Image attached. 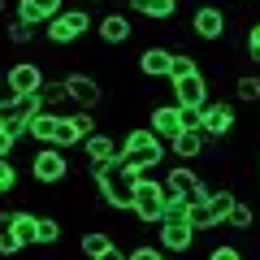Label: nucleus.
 Returning a JSON list of instances; mask_svg holds the SVG:
<instances>
[{"label": "nucleus", "instance_id": "nucleus-27", "mask_svg": "<svg viewBox=\"0 0 260 260\" xmlns=\"http://www.w3.org/2000/svg\"><path fill=\"white\" fill-rule=\"evenodd\" d=\"M234 100L239 104H260V74H239L234 78Z\"/></svg>", "mask_w": 260, "mask_h": 260}, {"label": "nucleus", "instance_id": "nucleus-10", "mask_svg": "<svg viewBox=\"0 0 260 260\" xmlns=\"http://www.w3.org/2000/svg\"><path fill=\"white\" fill-rule=\"evenodd\" d=\"M174 95H178L174 104H182V109H204V104L213 100V87H208V78L195 70V74L174 78Z\"/></svg>", "mask_w": 260, "mask_h": 260}, {"label": "nucleus", "instance_id": "nucleus-17", "mask_svg": "<svg viewBox=\"0 0 260 260\" xmlns=\"http://www.w3.org/2000/svg\"><path fill=\"white\" fill-rule=\"evenodd\" d=\"M61 9H65V0H18V22H26V26H48Z\"/></svg>", "mask_w": 260, "mask_h": 260}, {"label": "nucleus", "instance_id": "nucleus-31", "mask_svg": "<svg viewBox=\"0 0 260 260\" xmlns=\"http://www.w3.org/2000/svg\"><path fill=\"white\" fill-rule=\"evenodd\" d=\"M160 221H191V204L169 195V200H165V217H160Z\"/></svg>", "mask_w": 260, "mask_h": 260}, {"label": "nucleus", "instance_id": "nucleus-28", "mask_svg": "<svg viewBox=\"0 0 260 260\" xmlns=\"http://www.w3.org/2000/svg\"><path fill=\"white\" fill-rule=\"evenodd\" d=\"M56 243H61V221H56V217H39L35 247H56Z\"/></svg>", "mask_w": 260, "mask_h": 260}, {"label": "nucleus", "instance_id": "nucleus-8", "mask_svg": "<svg viewBox=\"0 0 260 260\" xmlns=\"http://www.w3.org/2000/svg\"><path fill=\"white\" fill-rule=\"evenodd\" d=\"M225 26H230V18H225L221 5H195V13H191V35L195 39H204V44H221Z\"/></svg>", "mask_w": 260, "mask_h": 260}, {"label": "nucleus", "instance_id": "nucleus-3", "mask_svg": "<svg viewBox=\"0 0 260 260\" xmlns=\"http://www.w3.org/2000/svg\"><path fill=\"white\" fill-rule=\"evenodd\" d=\"M121 152H126L135 165L156 169L160 160H165V139H160V135H152L148 126H130V130H126V139H121Z\"/></svg>", "mask_w": 260, "mask_h": 260}, {"label": "nucleus", "instance_id": "nucleus-18", "mask_svg": "<svg viewBox=\"0 0 260 260\" xmlns=\"http://www.w3.org/2000/svg\"><path fill=\"white\" fill-rule=\"evenodd\" d=\"M56 126H61V113H56V109H44L39 117L26 121V139H35L39 148H48V143L56 148Z\"/></svg>", "mask_w": 260, "mask_h": 260}, {"label": "nucleus", "instance_id": "nucleus-9", "mask_svg": "<svg viewBox=\"0 0 260 260\" xmlns=\"http://www.w3.org/2000/svg\"><path fill=\"white\" fill-rule=\"evenodd\" d=\"M44 65L39 61H13L9 70H5V91H13V95H35V91H44Z\"/></svg>", "mask_w": 260, "mask_h": 260}, {"label": "nucleus", "instance_id": "nucleus-42", "mask_svg": "<svg viewBox=\"0 0 260 260\" xmlns=\"http://www.w3.org/2000/svg\"><path fill=\"white\" fill-rule=\"evenodd\" d=\"M87 5H109V0H87Z\"/></svg>", "mask_w": 260, "mask_h": 260}, {"label": "nucleus", "instance_id": "nucleus-1", "mask_svg": "<svg viewBox=\"0 0 260 260\" xmlns=\"http://www.w3.org/2000/svg\"><path fill=\"white\" fill-rule=\"evenodd\" d=\"M87 178L95 182V191H100V200L109 208H117V213H130V191H135V178L126 174V156H113L104 160V165H87Z\"/></svg>", "mask_w": 260, "mask_h": 260}, {"label": "nucleus", "instance_id": "nucleus-40", "mask_svg": "<svg viewBox=\"0 0 260 260\" xmlns=\"http://www.w3.org/2000/svg\"><path fill=\"white\" fill-rule=\"evenodd\" d=\"M5 9H9V0H0V18H5Z\"/></svg>", "mask_w": 260, "mask_h": 260}, {"label": "nucleus", "instance_id": "nucleus-32", "mask_svg": "<svg viewBox=\"0 0 260 260\" xmlns=\"http://www.w3.org/2000/svg\"><path fill=\"white\" fill-rule=\"evenodd\" d=\"M5 35H9V44H30V39H35V26H26V22H18V18H13L9 22V26H5Z\"/></svg>", "mask_w": 260, "mask_h": 260}, {"label": "nucleus", "instance_id": "nucleus-41", "mask_svg": "<svg viewBox=\"0 0 260 260\" xmlns=\"http://www.w3.org/2000/svg\"><path fill=\"white\" fill-rule=\"evenodd\" d=\"M0 91H5V70H0Z\"/></svg>", "mask_w": 260, "mask_h": 260}, {"label": "nucleus", "instance_id": "nucleus-33", "mask_svg": "<svg viewBox=\"0 0 260 260\" xmlns=\"http://www.w3.org/2000/svg\"><path fill=\"white\" fill-rule=\"evenodd\" d=\"M126 260H174V256H169V251H160V247H152V243H143V247H130Z\"/></svg>", "mask_w": 260, "mask_h": 260}, {"label": "nucleus", "instance_id": "nucleus-34", "mask_svg": "<svg viewBox=\"0 0 260 260\" xmlns=\"http://www.w3.org/2000/svg\"><path fill=\"white\" fill-rule=\"evenodd\" d=\"M44 109H52V104H65L70 100V91H65V83H44Z\"/></svg>", "mask_w": 260, "mask_h": 260}, {"label": "nucleus", "instance_id": "nucleus-23", "mask_svg": "<svg viewBox=\"0 0 260 260\" xmlns=\"http://www.w3.org/2000/svg\"><path fill=\"white\" fill-rule=\"evenodd\" d=\"M234 200H239V195H234V186H213V200H208V217H213L217 225H225V217H230V208H234Z\"/></svg>", "mask_w": 260, "mask_h": 260}, {"label": "nucleus", "instance_id": "nucleus-35", "mask_svg": "<svg viewBox=\"0 0 260 260\" xmlns=\"http://www.w3.org/2000/svg\"><path fill=\"white\" fill-rule=\"evenodd\" d=\"M18 186V165L13 160H0V195H9Z\"/></svg>", "mask_w": 260, "mask_h": 260}, {"label": "nucleus", "instance_id": "nucleus-20", "mask_svg": "<svg viewBox=\"0 0 260 260\" xmlns=\"http://www.w3.org/2000/svg\"><path fill=\"white\" fill-rule=\"evenodd\" d=\"M83 152H87V165H104V160H113L121 152V143L113 135H104V130H95V135L83 139Z\"/></svg>", "mask_w": 260, "mask_h": 260}, {"label": "nucleus", "instance_id": "nucleus-2", "mask_svg": "<svg viewBox=\"0 0 260 260\" xmlns=\"http://www.w3.org/2000/svg\"><path fill=\"white\" fill-rule=\"evenodd\" d=\"M165 200H169L165 182L143 174L139 182H135V191H130V213H135V221H143V225H160V217H165Z\"/></svg>", "mask_w": 260, "mask_h": 260}, {"label": "nucleus", "instance_id": "nucleus-45", "mask_svg": "<svg viewBox=\"0 0 260 260\" xmlns=\"http://www.w3.org/2000/svg\"><path fill=\"white\" fill-rule=\"evenodd\" d=\"M0 113H5V109H0Z\"/></svg>", "mask_w": 260, "mask_h": 260}, {"label": "nucleus", "instance_id": "nucleus-4", "mask_svg": "<svg viewBox=\"0 0 260 260\" xmlns=\"http://www.w3.org/2000/svg\"><path fill=\"white\" fill-rule=\"evenodd\" d=\"M91 26H95V18H91L87 9H61V13L44 26V39H48V44H56V48H65V44H78Z\"/></svg>", "mask_w": 260, "mask_h": 260}, {"label": "nucleus", "instance_id": "nucleus-21", "mask_svg": "<svg viewBox=\"0 0 260 260\" xmlns=\"http://www.w3.org/2000/svg\"><path fill=\"white\" fill-rule=\"evenodd\" d=\"M135 18H152V22H174L178 18V0H130V9Z\"/></svg>", "mask_w": 260, "mask_h": 260}, {"label": "nucleus", "instance_id": "nucleus-39", "mask_svg": "<svg viewBox=\"0 0 260 260\" xmlns=\"http://www.w3.org/2000/svg\"><path fill=\"white\" fill-rule=\"evenodd\" d=\"M100 260H126V251H121V247H109V251H104Z\"/></svg>", "mask_w": 260, "mask_h": 260}, {"label": "nucleus", "instance_id": "nucleus-19", "mask_svg": "<svg viewBox=\"0 0 260 260\" xmlns=\"http://www.w3.org/2000/svg\"><path fill=\"white\" fill-rule=\"evenodd\" d=\"M169 56H174V48L165 44H152L139 52V74L143 78H169Z\"/></svg>", "mask_w": 260, "mask_h": 260}, {"label": "nucleus", "instance_id": "nucleus-26", "mask_svg": "<svg viewBox=\"0 0 260 260\" xmlns=\"http://www.w3.org/2000/svg\"><path fill=\"white\" fill-rule=\"evenodd\" d=\"M35 230H39V217H35V213H22V208H13V234L22 239V247H35Z\"/></svg>", "mask_w": 260, "mask_h": 260}, {"label": "nucleus", "instance_id": "nucleus-11", "mask_svg": "<svg viewBox=\"0 0 260 260\" xmlns=\"http://www.w3.org/2000/svg\"><path fill=\"white\" fill-rule=\"evenodd\" d=\"M156 243L169 256H182V251L195 247V230H191V221H160L156 225Z\"/></svg>", "mask_w": 260, "mask_h": 260}, {"label": "nucleus", "instance_id": "nucleus-6", "mask_svg": "<svg viewBox=\"0 0 260 260\" xmlns=\"http://www.w3.org/2000/svg\"><path fill=\"white\" fill-rule=\"evenodd\" d=\"M30 178H35L39 186H61L65 178H70V160H65L61 148H39L35 156H30Z\"/></svg>", "mask_w": 260, "mask_h": 260}, {"label": "nucleus", "instance_id": "nucleus-43", "mask_svg": "<svg viewBox=\"0 0 260 260\" xmlns=\"http://www.w3.org/2000/svg\"><path fill=\"white\" fill-rule=\"evenodd\" d=\"M234 5H243V0H234Z\"/></svg>", "mask_w": 260, "mask_h": 260}, {"label": "nucleus", "instance_id": "nucleus-29", "mask_svg": "<svg viewBox=\"0 0 260 260\" xmlns=\"http://www.w3.org/2000/svg\"><path fill=\"white\" fill-rule=\"evenodd\" d=\"M195 70H200V61L191 52H182V48H174V56H169V83L182 78V74H195Z\"/></svg>", "mask_w": 260, "mask_h": 260}, {"label": "nucleus", "instance_id": "nucleus-38", "mask_svg": "<svg viewBox=\"0 0 260 260\" xmlns=\"http://www.w3.org/2000/svg\"><path fill=\"white\" fill-rule=\"evenodd\" d=\"M13 148H18V143H13V135L0 126V160H9V156H13Z\"/></svg>", "mask_w": 260, "mask_h": 260}, {"label": "nucleus", "instance_id": "nucleus-12", "mask_svg": "<svg viewBox=\"0 0 260 260\" xmlns=\"http://www.w3.org/2000/svg\"><path fill=\"white\" fill-rule=\"evenodd\" d=\"M61 83H65V91H70V100L83 104V109H91V113H95V104L104 100V87L95 83L91 74H65Z\"/></svg>", "mask_w": 260, "mask_h": 260}, {"label": "nucleus", "instance_id": "nucleus-36", "mask_svg": "<svg viewBox=\"0 0 260 260\" xmlns=\"http://www.w3.org/2000/svg\"><path fill=\"white\" fill-rule=\"evenodd\" d=\"M247 61H251V65L260 70V22H256L251 30H247Z\"/></svg>", "mask_w": 260, "mask_h": 260}, {"label": "nucleus", "instance_id": "nucleus-37", "mask_svg": "<svg viewBox=\"0 0 260 260\" xmlns=\"http://www.w3.org/2000/svg\"><path fill=\"white\" fill-rule=\"evenodd\" d=\"M208 260H247V256H243V251L234 247V243H221V247H213V251H208Z\"/></svg>", "mask_w": 260, "mask_h": 260}, {"label": "nucleus", "instance_id": "nucleus-24", "mask_svg": "<svg viewBox=\"0 0 260 260\" xmlns=\"http://www.w3.org/2000/svg\"><path fill=\"white\" fill-rule=\"evenodd\" d=\"M22 251V239L13 234V208H0V256L9 260Z\"/></svg>", "mask_w": 260, "mask_h": 260}, {"label": "nucleus", "instance_id": "nucleus-25", "mask_svg": "<svg viewBox=\"0 0 260 260\" xmlns=\"http://www.w3.org/2000/svg\"><path fill=\"white\" fill-rule=\"evenodd\" d=\"M225 225H230V230H239V234H247L251 225H256V208L239 195V200H234V208H230V217H225Z\"/></svg>", "mask_w": 260, "mask_h": 260}, {"label": "nucleus", "instance_id": "nucleus-22", "mask_svg": "<svg viewBox=\"0 0 260 260\" xmlns=\"http://www.w3.org/2000/svg\"><path fill=\"white\" fill-rule=\"evenodd\" d=\"M109 247H117V243H113V230H109V225H91V230L78 239V251H83L87 260H100Z\"/></svg>", "mask_w": 260, "mask_h": 260}, {"label": "nucleus", "instance_id": "nucleus-16", "mask_svg": "<svg viewBox=\"0 0 260 260\" xmlns=\"http://www.w3.org/2000/svg\"><path fill=\"white\" fill-rule=\"evenodd\" d=\"M165 148L174 152L178 160H200V156L208 152V135H204V130H178Z\"/></svg>", "mask_w": 260, "mask_h": 260}, {"label": "nucleus", "instance_id": "nucleus-14", "mask_svg": "<svg viewBox=\"0 0 260 260\" xmlns=\"http://www.w3.org/2000/svg\"><path fill=\"white\" fill-rule=\"evenodd\" d=\"M148 130L169 143L178 130H182V104H156V109L148 113Z\"/></svg>", "mask_w": 260, "mask_h": 260}, {"label": "nucleus", "instance_id": "nucleus-44", "mask_svg": "<svg viewBox=\"0 0 260 260\" xmlns=\"http://www.w3.org/2000/svg\"><path fill=\"white\" fill-rule=\"evenodd\" d=\"M256 160H260V152H256Z\"/></svg>", "mask_w": 260, "mask_h": 260}, {"label": "nucleus", "instance_id": "nucleus-5", "mask_svg": "<svg viewBox=\"0 0 260 260\" xmlns=\"http://www.w3.org/2000/svg\"><path fill=\"white\" fill-rule=\"evenodd\" d=\"M200 130L208 135V143H221V139H230L234 130H239L234 104H230V100H208V104H204V113H200Z\"/></svg>", "mask_w": 260, "mask_h": 260}, {"label": "nucleus", "instance_id": "nucleus-15", "mask_svg": "<svg viewBox=\"0 0 260 260\" xmlns=\"http://www.w3.org/2000/svg\"><path fill=\"white\" fill-rule=\"evenodd\" d=\"M195 186H200V174H195L186 160H182V165H169V169H165V191L174 195V200H186V204H191Z\"/></svg>", "mask_w": 260, "mask_h": 260}, {"label": "nucleus", "instance_id": "nucleus-7", "mask_svg": "<svg viewBox=\"0 0 260 260\" xmlns=\"http://www.w3.org/2000/svg\"><path fill=\"white\" fill-rule=\"evenodd\" d=\"M95 113L91 109H78V113H61V126H56V148H83L87 135H95Z\"/></svg>", "mask_w": 260, "mask_h": 260}, {"label": "nucleus", "instance_id": "nucleus-13", "mask_svg": "<svg viewBox=\"0 0 260 260\" xmlns=\"http://www.w3.org/2000/svg\"><path fill=\"white\" fill-rule=\"evenodd\" d=\"M95 35L104 39L109 48H121L130 35H135V26H130V13H121V9H113V13H104L100 22H95Z\"/></svg>", "mask_w": 260, "mask_h": 260}, {"label": "nucleus", "instance_id": "nucleus-30", "mask_svg": "<svg viewBox=\"0 0 260 260\" xmlns=\"http://www.w3.org/2000/svg\"><path fill=\"white\" fill-rule=\"evenodd\" d=\"M0 109H5V104H0ZM0 126H5V130L13 135V143H22V139H26V117H18L13 109H5V113H0Z\"/></svg>", "mask_w": 260, "mask_h": 260}]
</instances>
